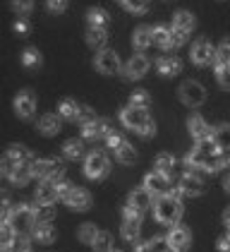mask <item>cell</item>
Instances as JSON below:
<instances>
[{
  "label": "cell",
  "mask_w": 230,
  "mask_h": 252,
  "mask_svg": "<svg viewBox=\"0 0 230 252\" xmlns=\"http://www.w3.org/2000/svg\"><path fill=\"white\" fill-rule=\"evenodd\" d=\"M120 120H122V125H125L127 130H132L137 135H142V137L156 135V125H153V120H151V116H149L146 108L127 106V108L120 111Z\"/></svg>",
  "instance_id": "1"
},
{
  "label": "cell",
  "mask_w": 230,
  "mask_h": 252,
  "mask_svg": "<svg viewBox=\"0 0 230 252\" xmlns=\"http://www.w3.org/2000/svg\"><path fill=\"white\" fill-rule=\"evenodd\" d=\"M153 216L163 226H175L182 216V202L175 194H163L153 202Z\"/></svg>",
  "instance_id": "2"
},
{
  "label": "cell",
  "mask_w": 230,
  "mask_h": 252,
  "mask_svg": "<svg viewBox=\"0 0 230 252\" xmlns=\"http://www.w3.org/2000/svg\"><path fill=\"white\" fill-rule=\"evenodd\" d=\"M34 161H36V156L31 154L29 149H24L22 144H12V147L2 154V166H0V171H2L5 178H10L19 166H27V163H34Z\"/></svg>",
  "instance_id": "3"
},
{
  "label": "cell",
  "mask_w": 230,
  "mask_h": 252,
  "mask_svg": "<svg viewBox=\"0 0 230 252\" xmlns=\"http://www.w3.org/2000/svg\"><path fill=\"white\" fill-rule=\"evenodd\" d=\"M111 171V158L106 152H101V149H94V152H89L86 158H84V175L86 178H91V180H101V178H106Z\"/></svg>",
  "instance_id": "4"
},
{
  "label": "cell",
  "mask_w": 230,
  "mask_h": 252,
  "mask_svg": "<svg viewBox=\"0 0 230 252\" xmlns=\"http://www.w3.org/2000/svg\"><path fill=\"white\" fill-rule=\"evenodd\" d=\"M153 204V194L146 188H137L130 192L127 204H125V216H142L144 212H149Z\"/></svg>",
  "instance_id": "5"
},
{
  "label": "cell",
  "mask_w": 230,
  "mask_h": 252,
  "mask_svg": "<svg viewBox=\"0 0 230 252\" xmlns=\"http://www.w3.org/2000/svg\"><path fill=\"white\" fill-rule=\"evenodd\" d=\"M65 166L58 158H36L34 161V178L41 180H62Z\"/></svg>",
  "instance_id": "6"
},
{
  "label": "cell",
  "mask_w": 230,
  "mask_h": 252,
  "mask_svg": "<svg viewBox=\"0 0 230 252\" xmlns=\"http://www.w3.org/2000/svg\"><path fill=\"white\" fill-rule=\"evenodd\" d=\"M10 223L15 226L17 233H27L36 228V216H34V207L29 204H17L12 209V216H10Z\"/></svg>",
  "instance_id": "7"
},
{
  "label": "cell",
  "mask_w": 230,
  "mask_h": 252,
  "mask_svg": "<svg viewBox=\"0 0 230 252\" xmlns=\"http://www.w3.org/2000/svg\"><path fill=\"white\" fill-rule=\"evenodd\" d=\"M180 101H182L185 106H190V108H197V106H201V103L206 101V89H204L199 82L187 79V82L180 87Z\"/></svg>",
  "instance_id": "8"
},
{
  "label": "cell",
  "mask_w": 230,
  "mask_h": 252,
  "mask_svg": "<svg viewBox=\"0 0 230 252\" xmlns=\"http://www.w3.org/2000/svg\"><path fill=\"white\" fill-rule=\"evenodd\" d=\"M96 70L101 72V75H115V72H122V63H120V56L111 51V48H103V51H98V56L94 60Z\"/></svg>",
  "instance_id": "9"
},
{
  "label": "cell",
  "mask_w": 230,
  "mask_h": 252,
  "mask_svg": "<svg viewBox=\"0 0 230 252\" xmlns=\"http://www.w3.org/2000/svg\"><path fill=\"white\" fill-rule=\"evenodd\" d=\"M190 58L194 65H209L211 60H216V48L211 46V41L206 36H199V39L192 43Z\"/></svg>",
  "instance_id": "10"
},
{
  "label": "cell",
  "mask_w": 230,
  "mask_h": 252,
  "mask_svg": "<svg viewBox=\"0 0 230 252\" xmlns=\"http://www.w3.org/2000/svg\"><path fill=\"white\" fill-rule=\"evenodd\" d=\"M144 188L153 194V197H163V194H171L172 185H171V175L161 173V171H153L144 178Z\"/></svg>",
  "instance_id": "11"
},
{
  "label": "cell",
  "mask_w": 230,
  "mask_h": 252,
  "mask_svg": "<svg viewBox=\"0 0 230 252\" xmlns=\"http://www.w3.org/2000/svg\"><path fill=\"white\" fill-rule=\"evenodd\" d=\"M15 113L24 120L34 118L36 113V94L31 89H22L17 96H15Z\"/></svg>",
  "instance_id": "12"
},
{
  "label": "cell",
  "mask_w": 230,
  "mask_h": 252,
  "mask_svg": "<svg viewBox=\"0 0 230 252\" xmlns=\"http://www.w3.org/2000/svg\"><path fill=\"white\" fill-rule=\"evenodd\" d=\"M149 58L144 56V53H137L132 58L127 60L125 65H122V77L125 79H142L146 72H149Z\"/></svg>",
  "instance_id": "13"
},
{
  "label": "cell",
  "mask_w": 230,
  "mask_h": 252,
  "mask_svg": "<svg viewBox=\"0 0 230 252\" xmlns=\"http://www.w3.org/2000/svg\"><path fill=\"white\" fill-rule=\"evenodd\" d=\"M166 240H168V248H171V250L185 252L192 243V233H190L187 226L175 223V226H171V231H168V235H166Z\"/></svg>",
  "instance_id": "14"
},
{
  "label": "cell",
  "mask_w": 230,
  "mask_h": 252,
  "mask_svg": "<svg viewBox=\"0 0 230 252\" xmlns=\"http://www.w3.org/2000/svg\"><path fill=\"white\" fill-rule=\"evenodd\" d=\"M177 188L182 190V194H187V197H199V194H204V190H206L204 180L194 173V171H187V173L182 175L180 183H177Z\"/></svg>",
  "instance_id": "15"
},
{
  "label": "cell",
  "mask_w": 230,
  "mask_h": 252,
  "mask_svg": "<svg viewBox=\"0 0 230 252\" xmlns=\"http://www.w3.org/2000/svg\"><path fill=\"white\" fill-rule=\"evenodd\" d=\"M113 132V127H111V123L106 120V118H96L94 123H86V125H82V137L84 139H98V137H108Z\"/></svg>",
  "instance_id": "16"
},
{
  "label": "cell",
  "mask_w": 230,
  "mask_h": 252,
  "mask_svg": "<svg viewBox=\"0 0 230 252\" xmlns=\"http://www.w3.org/2000/svg\"><path fill=\"white\" fill-rule=\"evenodd\" d=\"M187 130H190V135L197 139V142H201V139H209V137H213V132H211V127L206 125V120L201 116H197V113H192L190 118H187Z\"/></svg>",
  "instance_id": "17"
},
{
  "label": "cell",
  "mask_w": 230,
  "mask_h": 252,
  "mask_svg": "<svg viewBox=\"0 0 230 252\" xmlns=\"http://www.w3.org/2000/svg\"><path fill=\"white\" fill-rule=\"evenodd\" d=\"M58 197V180H41L36 185V202L38 204H53Z\"/></svg>",
  "instance_id": "18"
},
{
  "label": "cell",
  "mask_w": 230,
  "mask_h": 252,
  "mask_svg": "<svg viewBox=\"0 0 230 252\" xmlns=\"http://www.w3.org/2000/svg\"><path fill=\"white\" fill-rule=\"evenodd\" d=\"M65 204H67L72 212H86V209L91 207V194L86 192L84 188H75L72 194L65 199Z\"/></svg>",
  "instance_id": "19"
},
{
  "label": "cell",
  "mask_w": 230,
  "mask_h": 252,
  "mask_svg": "<svg viewBox=\"0 0 230 252\" xmlns=\"http://www.w3.org/2000/svg\"><path fill=\"white\" fill-rule=\"evenodd\" d=\"M156 70H158L163 77H175V75H180V70H182V60L177 58V56H163V58L156 60Z\"/></svg>",
  "instance_id": "20"
},
{
  "label": "cell",
  "mask_w": 230,
  "mask_h": 252,
  "mask_svg": "<svg viewBox=\"0 0 230 252\" xmlns=\"http://www.w3.org/2000/svg\"><path fill=\"white\" fill-rule=\"evenodd\" d=\"M62 130V116H56V113H46V116H41L38 120V132L46 137H53L58 135Z\"/></svg>",
  "instance_id": "21"
},
{
  "label": "cell",
  "mask_w": 230,
  "mask_h": 252,
  "mask_svg": "<svg viewBox=\"0 0 230 252\" xmlns=\"http://www.w3.org/2000/svg\"><path fill=\"white\" fill-rule=\"evenodd\" d=\"M139 233H142V216H125L122 238H125L127 243H137V240H139Z\"/></svg>",
  "instance_id": "22"
},
{
  "label": "cell",
  "mask_w": 230,
  "mask_h": 252,
  "mask_svg": "<svg viewBox=\"0 0 230 252\" xmlns=\"http://www.w3.org/2000/svg\"><path fill=\"white\" fill-rule=\"evenodd\" d=\"M86 43L96 48V51H103L106 48V43H108V32H106V27H89V32H86Z\"/></svg>",
  "instance_id": "23"
},
{
  "label": "cell",
  "mask_w": 230,
  "mask_h": 252,
  "mask_svg": "<svg viewBox=\"0 0 230 252\" xmlns=\"http://www.w3.org/2000/svg\"><path fill=\"white\" fill-rule=\"evenodd\" d=\"M153 41V29L151 27H137L132 32V43L137 51H146L149 43Z\"/></svg>",
  "instance_id": "24"
},
{
  "label": "cell",
  "mask_w": 230,
  "mask_h": 252,
  "mask_svg": "<svg viewBox=\"0 0 230 252\" xmlns=\"http://www.w3.org/2000/svg\"><path fill=\"white\" fill-rule=\"evenodd\" d=\"M82 113V106H77L75 98H62L58 106V116H62V120H77Z\"/></svg>",
  "instance_id": "25"
},
{
  "label": "cell",
  "mask_w": 230,
  "mask_h": 252,
  "mask_svg": "<svg viewBox=\"0 0 230 252\" xmlns=\"http://www.w3.org/2000/svg\"><path fill=\"white\" fill-rule=\"evenodd\" d=\"M31 233H34V240L41 243V245H51L56 240V228L51 223H36V228Z\"/></svg>",
  "instance_id": "26"
},
{
  "label": "cell",
  "mask_w": 230,
  "mask_h": 252,
  "mask_svg": "<svg viewBox=\"0 0 230 252\" xmlns=\"http://www.w3.org/2000/svg\"><path fill=\"white\" fill-rule=\"evenodd\" d=\"M194 24H197V20H194V15L187 12V10H180V12L172 15V27H177V29H182V32H187V34L194 29Z\"/></svg>",
  "instance_id": "27"
},
{
  "label": "cell",
  "mask_w": 230,
  "mask_h": 252,
  "mask_svg": "<svg viewBox=\"0 0 230 252\" xmlns=\"http://www.w3.org/2000/svg\"><path fill=\"white\" fill-rule=\"evenodd\" d=\"M168 250V240L166 238H151L144 243H137L134 252H166Z\"/></svg>",
  "instance_id": "28"
},
{
  "label": "cell",
  "mask_w": 230,
  "mask_h": 252,
  "mask_svg": "<svg viewBox=\"0 0 230 252\" xmlns=\"http://www.w3.org/2000/svg\"><path fill=\"white\" fill-rule=\"evenodd\" d=\"M213 142L218 152H230V125H221L213 130Z\"/></svg>",
  "instance_id": "29"
},
{
  "label": "cell",
  "mask_w": 230,
  "mask_h": 252,
  "mask_svg": "<svg viewBox=\"0 0 230 252\" xmlns=\"http://www.w3.org/2000/svg\"><path fill=\"white\" fill-rule=\"evenodd\" d=\"M153 29V43H158L163 51H171V29L168 27H161V24H156V27H151Z\"/></svg>",
  "instance_id": "30"
},
{
  "label": "cell",
  "mask_w": 230,
  "mask_h": 252,
  "mask_svg": "<svg viewBox=\"0 0 230 252\" xmlns=\"http://www.w3.org/2000/svg\"><path fill=\"white\" fill-rule=\"evenodd\" d=\"M86 22H89V27H108V12L106 10H101V7H91L89 12H86Z\"/></svg>",
  "instance_id": "31"
},
{
  "label": "cell",
  "mask_w": 230,
  "mask_h": 252,
  "mask_svg": "<svg viewBox=\"0 0 230 252\" xmlns=\"http://www.w3.org/2000/svg\"><path fill=\"white\" fill-rule=\"evenodd\" d=\"M34 216H36V223H51L56 219V209L53 204H34Z\"/></svg>",
  "instance_id": "32"
},
{
  "label": "cell",
  "mask_w": 230,
  "mask_h": 252,
  "mask_svg": "<svg viewBox=\"0 0 230 252\" xmlns=\"http://www.w3.org/2000/svg\"><path fill=\"white\" fill-rule=\"evenodd\" d=\"M62 154H65V158H70V161H77L79 156L84 154V144L79 139H67L62 144Z\"/></svg>",
  "instance_id": "33"
},
{
  "label": "cell",
  "mask_w": 230,
  "mask_h": 252,
  "mask_svg": "<svg viewBox=\"0 0 230 252\" xmlns=\"http://www.w3.org/2000/svg\"><path fill=\"white\" fill-rule=\"evenodd\" d=\"M156 171H161V173H166V175H172V171H175V158H172V154L161 152V154L156 156Z\"/></svg>",
  "instance_id": "34"
},
{
  "label": "cell",
  "mask_w": 230,
  "mask_h": 252,
  "mask_svg": "<svg viewBox=\"0 0 230 252\" xmlns=\"http://www.w3.org/2000/svg\"><path fill=\"white\" fill-rule=\"evenodd\" d=\"M115 158H117L120 163H125V166H132L134 161H137V152H134V147L130 142H125V144L115 152Z\"/></svg>",
  "instance_id": "35"
},
{
  "label": "cell",
  "mask_w": 230,
  "mask_h": 252,
  "mask_svg": "<svg viewBox=\"0 0 230 252\" xmlns=\"http://www.w3.org/2000/svg\"><path fill=\"white\" fill-rule=\"evenodd\" d=\"M15 238H17V231H15V226L7 221V223H2V228H0V245H2V250H10L12 248V243H15Z\"/></svg>",
  "instance_id": "36"
},
{
  "label": "cell",
  "mask_w": 230,
  "mask_h": 252,
  "mask_svg": "<svg viewBox=\"0 0 230 252\" xmlns=\"http://www.w3.org/2000/svg\"><path fill=\"white\" fill-rule=\"evenodd\" d=\"M98 228H96V223H84L79 231H77V235H79V240L82 243H86V245H94V240H96V235H98Z\"/></svg>",
  "instance_id": "37"
},
{
  "label": "cell",
  "mask_w": 230,
  "mask_h": 252,
  "mask_svg": "<svg viewBox=\"0 0 230 252\" xmlns=\"http://www.w3.org/2000/svg\"><path fill=\"white\" fill-rule=\"evenodd\" d=\"M91 248H94L96 252H111L113 250V238H111V233H98Z\"/></svg>",
  "instance_id": "38"
},
{
  "label": "cell",
  "mask_w": 230,
  "mask_h": 252,
  "mask_svg": "<svg viewBox=\"0 0 230 252\" xmlns=\"http://www.w3.org/2000/svg\"><path fill=\"white\" fill-rule=\"evenodd\" d=\"M22 65L29 67V70H31V67H38V65H41V53H38L36 48H27V51L22 53Z\"/></svg>",
  "instance_id": "39"
},
{
  "label": "cell",
  "mask_w": 230,
  "mask_h": 252,
  "mask_svg": "<svg viewBox=\"0 0 230 252\" xmlns=\"http://www.w3.org/2000/svg\"><path fill=\"white\" fill-rule=\"evenodd\" d=\"M216 65H223V63H230V39H223L221 46H216Z\"/></svg>",
  "instance_id": "40"
},
{
  "label": "cell",
  "mask_w": 230,
  "mask_h": 252,
  "mask_svg": "<svg viewBox=\"0 0 230 252\" xmlns=\"http://www.w3.org/2000/svg\"><path fill=\"white\" fill-rule=\"evenodd\" d=\"M216 79L223 89H230V63H223V65H216Z\"/></svg>",
  "instance_id": "41"
},
{
  "label": "cell",
  "mask_w": 230,
  "mask_h": 252,
  "mask_svg": "<svg viewBox=\"0 0 230 252\" xmlns=\"http://www.w3.org/2000/svg\"><path fill=\"white\" fill-rule=\"evenodd\" d=\"M149 101L151 96L146 94V92H142V89H137L130 94V106H137V108H149Z\"/></svg>",
  "instance_id": "42"
},
{
  "label": "cell",
  "mask_w": 230,
  "mask_h": 252,
  "mask_svg": "<svg viewBox=\"0 0 230 252\" xmlns=\"http://www.w3.org/2000/svg\"><path fill=\"white\" fill-rule=\"evenodd\" d=\"M130 12H134V15H144L146 10H149V0H120Z\"/></svg>",
  "instance_id": "43"
},
{
  "label": "cell",
  "mask_w": 230,
  "mask_h": 252,
  "mask_svg": "<svg viewBox=\"0 0 230 252\" xmlns=\"http://www.w3.org/2000/svg\"><path fill=\"white\" fill-rule=\"evenodd\" d=\"M10 252H31V240H29L24 233H17V238H15Z\"/></svg>",
  "instance_id": "44"
},
{
  "label": "cell",
  "mask_w": 230,
  "mask_h": 252,
  "mask_svg": "<svg viewBox=\"0 0 230 252\" xmlns=\"http://www.w3.org/2000/svg\"><path fill=\"white\" fill-rule=\"evenodd\" d=\"M187 32H182V29H177V27H171V46L172 48H180V46H185L187 43Z\"/></svg>",
  "instance_id": "45"
},
{
  "label": "cell",
  "mask_w": 230,
  "mask_h": 252,
  "mask_svg": "<svg viewBox=\"0 0 230 252\" xmlns=\"http://www.w3.org/2000/svg\"><path fill=\"white\" fill-rule=\"evenodd\" d=\"M12 7L19 17H27L31 10H34V0H12Z\"/></svg>",
  "instance_id": "46"
},
{
  "label": "cell",
  "mask_w": 230,
  "mask_h": 252,
  "mask_svg": "<svg viewBox=\"0 0 230 252\" xmlns=\"http://www.w3.org/2000/svg\"><path fill=\"white\" fill-rule=\"evenodd\" d=\"M70 7V0H46V10L53 15H62Z\"/></svg>",
  "instance_id": "47"
},
{
  "label": "cell",
  "mask_w": 230,
  "mask_h": 252,
  "mask_svg": "<svg viewBox=\"0 0 230 252\" xmlns=\"http://www.w3.org/2000/svg\"><path fill=\"white\" fill-rule=\"evenodd\" d=\"M125 142H127V139L120 135V132H115V130H113V132H111L108 137H106V144H108V147H111L113 152H117V149H120V147H122Z\"/></svg>",
  "instance_id": "48"
},
{
  "label": "cell",
  "mask_w": 230,
  "mask_h": 252,
  "mask_svg": "<svg viewBox=\"0 0 230 252\" xmlns=\"http://www.w3.org/2000/svg\"><path fill=\"white\" fill-rule=\"evenodd\" d=\"M72 190H75V185H72L70 180H58V197H60L62 202L72 194Z\"/></svg>",
  "instance_id": "49"
},
{
  "label": "cell",
  "mask_w": 230,
  "mask_h": 252,
  "mask_svg": "<svg viewBox=\"0 0 230 252\" xmlns=\"http://www.w3.org/2000/svg\"><path fill=\"white\" fill-rule=\"evenodd\" d=\"M96 120V113L91 108H86V106H82V113L77 118V123H82V125H86V123H94Z\"/></svg>",
  "instance_id": "50"
},
{
  "label": "cell",
  "mask_w": 230,
  "mask_h": 252,
  "mask_svg": "<svg viewBox=\"0 0 230 252\" xmlns=\"http://www.w3.org/2000/svg\"><path fill=\"white\" fill-rule=\"evenodd\" d=\"M15 32H17V36H27V34L31 32V24L24 20V17H19V20L15 22Z\"/></svg>",
  "instance_id": "51"
},
{
  "label": "cell",
  "mask_w": 230,
  "mask_h": 252,
  "mask_svg": "<svg viewBox=\"0 0 230 252\" xmlns=\"http://www.w3.org/2000/svg\"><path fill=\"white\" fill-rule=\"evenodd\" d=\"M216 245H218V250L221 252H230V231L226 233V235H221Z\"/></svg>",
  "instance_id": "52"
},
{
  "label": "cell",
  "mask_w": 230,
  "mask_h": 252,
  "mask_svg": "<svg viewBox=\"0 0 230 252\" xmlns=\"http://www.w3.org/2000/svg\"><path fill=\"white\" fill-rule=\"evenodd\" d=\"M223 223L230 228V209H226V212H223Z\"/></svg>",
  "instance_id": "53"
},
{
  "label": "cell",
  "mask_w": 230,
  "mask_h": 252,
  "mask_svg": "<svg viewBox=\"0 0 230 252\" xmlns=\"http://www.w3.org/2000/svg\"><path fill=\"white\" fill-rule=\"evenodd\" d=\"M223 188H226V192L230 194V175H228V178H226V183H223Z\"/></svg>",
  "instance_id": "54"
},
{
  "label": "cell",
  "mask_w": 230,
  "mask_h": 252,
  "mask_svg": "<svg viewBox=\"0 0 230 252\" xmlns=\"http://www.w3.org/2000/svg\"><path fill=\"white\" fill-rule=\"evenodd\" d=\"M166 252H177V250H171V248H168V250H166Z\"/></svg>",
  "instance_id": "55"
},
{
  "label": "cell",
  "mask_w": 230,
  "mask_h": 252,
  "mask_svg": "<svg viewBox=\"0 0 230 252\" xmlns=\"http://www.w3.org/2000/svg\"><path fill=\"white\" fill-rule=\"evenodd\" d=\"M111 252H122V250H115V248H113V250H111Z\"/></svg>",
  "instance_id": "56"
},
{
  "label": "cell",
  "mask_w": 230,
  "mask_h": 252,
  "mask_svg": "<svg viewBox=\"0 0 230 252\" xmlns=\"http://www.w3.org/2000/svg\"><path fill=\"white\" fill-rule=\"evenodd\" d=\"M228 231H230V228H228Z\"/></svg>",
  "instance_id": "57"
}]
</instances>
